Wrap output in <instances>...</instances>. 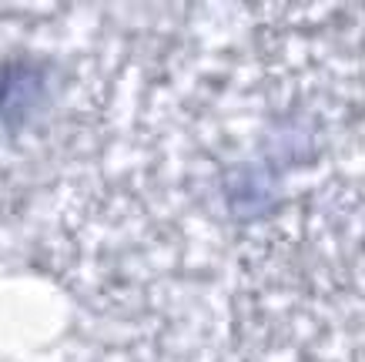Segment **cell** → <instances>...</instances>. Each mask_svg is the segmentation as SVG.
I'll return each instance as SVG.
<instances>
[{
    "instance_id": "6da1fadb",
    "label": "cell",
    "mask_w": 365,
    "mask_h": 362,
    "mask_svg": "<svg viewBox=\"0 0 365 362\" xmlns=\"http://www.w3.org/2000/svg\"><path fill=\"white\" fill-rule=\"evenodd\" d=\"M44 98V77L34 67L7 61L0 64V121L21 124Z\"/></svg>"
}]
</instances>
